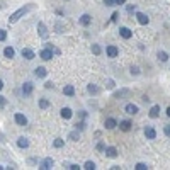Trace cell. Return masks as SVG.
<instances>
[{
  "mask_svg": "<svg viewBox=\"0 0 170 170\" xmlns=\"http://www.w3.org/2000/svg\"><path fill=\"white\" fill-rule=\"evenodd\" d=\"M36 8V4H25V5H22L21 8H17L15 12L12 14V15L8 17V24H15L21 17H24L27 12H31V10H34Z\"/></svg>",
  "mask_w": 170,
  "mask_h": 170,
  "instance_id": "6da1fadb",
  "label": "cell"
},
{
  "mask_svg": "<svg viewBox=\"0 0 170 170\" xmlns=\"http://www.w3.org/2000/svg\"><path fill=\"white\" fill-rule=\"evenodd\" d=\"M39 56H41V59H44V61H49V59L53 58V49L46 46L44 49L41 51V53H39Z\"/></svg>",
  "mask_w": 170,
  "mask_h": 170,
  "instance_id": "7a4b0ae2",
  "label": "cell"
},
{
  "mask_svg": "<svg viewBox=\"0 0 170 170\" xmlns=\"http://www.w3.org/2000/svg\"><path fill=\"white\" fill-rule=\"evenodd\" d=\"M34 90V85L31 83V82H25L24 85H22V95H25V97H29L31 93H32Z\"/></svg>",
  "mask_w": 170,
  "mask_h": 170,
  "instance_id": "3957f363",
  "label": "cell"
},
{
  "mask_svg": "<svg viewBox=\"0 0 170 170\" xmlns=\"http://www.w3.org/2000/svg\"><path fill=\"white\" fill-rule=\"evenodd\" d=\"M53 163H55L53 158H44V160L39 163V168L41 170H49V168H53Z\"/></svg>",
  "mask_w": 170,
  "mask_h": 170,
  "instance_id": "277c9868",
  "label": "cell"
},
{
  "mask_svg": "<svg viewBox=\"0 0 170 170\" xmlns=\"http://www.w3.org/2000/svg\"><path fill=\"white\" fill-rule=\"evenodd\" d=\"M38 31H39V36H41L42 39L48 38V27L44 22H38Z\"/></svg>",
  "mask_w": 170,
  "mask_h": 170,
  "instance_id": "5b68a950",
  "label": "cell"
},
{
  "mask_svg": "<svg viewBox=\"0 0 170 170\" xmlns=\"http://www.w3.org/2000/svg\"><path fill=\"white\" fill-rule=\"evenodd\" d=\"M14 119H15V123L19 124V126H25V124H27V117H25L24 114H21V112H17V114L14 116Z\"/></svg>",
  "mask_w": 170,
  "mask_h": 170,
  "instance_id": "8992f818",
  "label": "cell"
},
{
  "mask_svg": "<svg viewBox=\"0 0 170 170\" xmlns=\"http://www.w3.org/2000/svg\"><path fill=\"white\" fill-rule=\"evenodd\" d=\"M21 55H22V58H25V59H34V58H36L34 51L29 49V48H24V49L21 51Z\"/></svg>",
  "mask_w": 170,
  "mask_h": 170,
  "instance_id": "52a82bcc",
  "label": "cell"
},
{
  "mask_svg": "<svg viewBox=\"0 0 170 170\" xmlns=\"http://www.w3.org/2000/svg\"><path fill=\"white\" fill-rule=\"evenodd\" d=\"M144 136H146L148 140H155V138H157V131H155L151 126H146L144 127Z\"/></svg>",
  "mask_w": 170,
  "mask_h": 170,
  "instance_id": "ba28073f",
  "label": "cell"
},
{
  "mask_svg": "<svg viewBox=\"0 0 170 170\" xmlns=\"http://www.w3.org/2000/svg\"><path fill=\"white\" fill-rule=\"evenodd\" d=\"M106 53H107V56H109V58H116V56L119 55V49L116 46H112V44H110V46H107Z\"/></svg>",
  "mask_w": 170,
  "mask_h": 170,
  "instance_id": "9c48e42d",
  "label": "cell"
},
{
  "mask_svg": "<svg viewBox=\"0 0 170 170\" xmlns=\"http://www.w3.org/2000/svg\"><path fill=\"white\" fill-rule=\"evenodd\" d=\"M119 34H121V38L123 39H129L133 36V31L127 29V27H121V29H119Z\"/></svg>",
  "mask_w": 170,
  "mask_h": 170,
  "instance_id": "30bf717a",
  "label": "cell"
},
{
  "mask_svg": "<svg viewBox=\"0 0 170 170\" xmlns=\"http://www.w3.org/2000/svg\"><path fill=\"white\" fill-rule=\"evenodd\" d=\"M34 75L38 76V78H44V76L48 75V72H46V68L44 66H38L36 70H34Z\"/></svg>",
  "mask_w": 170,
  "mask_h": 170,
  "instance_id": "8fae6325",
  "label": "cell"
},
{
  "mask_svg": "<svg viewBox=\"0 0 170 170\" xmlns=\"http://www.w3.org/2000/svg\"><path fill=\"white\" fill-rule=\"evenodd\" d=\"M59 116H61L63 119H70L73 116V112H72V109H70V107H63V109L59 110Z\"/></svg>",
  "mask_w": 170,
  "mask_h": 170,
  "instance_id": "7c38bea8",
  "label": "cell"
},
{
  "mask_svg": "<svg viewBox=\"0 0 170 170\" xmlns=\"http://www.w3.org/2000/svg\"><path fill=\"white\" fill-rule=\"evenodd\" d=\"M136 19H138V22H140L141 25H146V24L150 22V19H148L146 15H144L143 12H138V14H136Z\"/></svg>",
  "mask_w": 170,
  "mask_h": 170,
  "instance_id": "4fadbf2b",
  "label": "cell"
},
{
  "mask_svg": "<svg viewBox=\"0 0 170 170\" xmlns=\"http://www.w3.org/2000/svg\"><path fill=\"white\" fill-rule=\"evenodd\" d=\"M104 151H106V157H109V158H116V157H117V150H116L114 146H109V148H106Z\"/></svg>",
  "mask_w": 170,
  "mask_h": 170,
  "instance_id": "5bb4252c",
  "label": "cell"
},
{
  "mask_svg": "<svg viewBox=\"0 0 170 170\" xmlns=\"http://www.w3.org/2000/svg\"><path fill=\"white\" fill-rule=\"evenodd\" d=\"M63 93H65V95H68V97H73V95H75L73 85H65V87H63Z\"/></svg>",
  "mask_w": 170,
  "mask_h": 170,
  "instance_id": "9a60e30c",
  "label": "cell"
},
{
  "mask_svg": "<svg viewBox=\"0 0 170 170\" xmlns=\"http://www.w3.org/2000/svg\"><path fill=\"white\" fill-rule=\"evenodd\" d=\"M124 110H126L127 114H136V112H138V106H136V104H126Z\"/></svg>",
  "mask_w": 170,
  "mask_h": 170,
  "instance_id": "2e32d148",
  "label": "cell"
},
{
  "mask_svg": "<svg viewBox=\"0 0 170 170\" xmlns=\"http://www.w3.org/2000/svg\"><path fill=\"white\" fill-rule=\"evenodd\" d=\"M104 126L107 127V129H114L116 126H117V121H116L114 117H109V119H106V124Z\"/></svg>",
  "mask_w": 170,
  "mask_h": 170,
  "instance_id": "e0dca14e",
  "label": "cell"
},
{
  "mask_svg": "<svg viewBox=\"0 0 170 170\" xmlns=\"http://www.w3.org/2000/svg\"><path fill=\"white\" fill-rule=\"evenodd\" d=\"M17 146H19V148H27V146H29V140L24 138V136H21V138L17 140Z\"/></svg>",
  "mask_w": 170,
  "mask_h": 170,
  "instance_id": "ac0fdd59",
  "label": "cell"
},
{
  "mask_svg": "<svg viewBox=\"0 0 170 170\" xmlns=\"http://www.w3.org/2000/svg\"><path fill=\"white\" fill-rule=\"evenodd\" d=\"M90 22H92V17H90L89 14H83V15L80 17V24L85 25V27H87V25H90Z\"/></svg>",
  "mask_w": 170,
  "mask_h": 170,
  "instance_id": "d6986e66",
  "label": "cell"
},
{
  "mask_svg": "<svg viewBox=\"0 0 170 170\" xmlns=\"http://www.w3.org/2000/svg\"><path fill=\"white\" fill-rule=\"evenodd\" d=\"M158 116H160V106H153L151 109H150V117L155 119V117H158Z\"/></svg>",
  "mask_w": 170,
  "mask_h": 170,
  "instance_id": "ffe728a7",
  "label": "cell"
},
{
  "mask_svg": "<svg viewBox=\"0 0 170 170\" xmlns=\"http://www.w3.org/2000/svg\"><path fill=\"white\" fill-rule=\"evenodd\" d=\"M87 92H89V93H92V95H97V93L100 92V89H99V87H97L95 83H90L89 87H87Z\"/></svg>",
  "mask_w": 170,
  "mask_h": 170,
  "instance_id": "44dd1931",
  "label": "cell"
},
{
  "mask_svg": "<svg viewBox=\"0 0 170 170\" xmlns=\"http://www.w3.org/2000/svg\"><path fill=\"white\" fill-rule=\"evenodd\" d=\"M14 55H15V51H14L12 46H7L4 49V56H5V58H14Z\"/></svg>",
  "mask_w": 170,
  "mask_h": 170,
  "instance_id": "7402d4cb",
  "label": "cell"
},
{
  "mask_svg": "<svg viewBox=\"0 0 170 170\" xmlns=\"http://www.w3.org/2000/svg\"><path fill=\"white\" fill-rule=\"evenodd\" d=\"M119 127H121L123 131H129V129H131V123H129V121H121Z\"/></svg>",
  "mask_w": 170,
  "mask_h": 170,
  "instance_id": "603a6c76",
  "label": "cell"
},
{
  "mask_svg": "<svg viewBox=\"0 0 170 170\" xmlns=\"http://www.w3.org/2000/svg\"><path fill=\"white\" fill-rule=\"evenodd\" d=\"M78 138H80V134H78V129H76V131H72L70 134H68V140H72V141H78Z\"/></svg>",
  "mask_w": 170,
  "mask_h": 170,
  "instance_id": "cb8c5ba5",
  "label": "cell"
},
{
  "mask_svg": "<svg viewBox=\"0 0 170 170\" xmlns=\"http://www.w3.org/2000/svg\"><path fill=\"white\" fill-rule=\"evenodd\" d=\"M39 107H41V109H48V107H49V100H48V99H41V100H39Z\"/></svg>",
  "mask_w": 170,
  "mask_h": 170,
  "instance_id": "d4e9b609",
  "label": "cell"
},
{
  "mask_svg": "<svg viewBox=\"0 0 170 170\" xmlns=\"http://www.w3.org/2000/svg\"><path fill=\"white\" fill-rule=\"evenodd\" d=\"M53 144H55V148H63V146H65V141L61 140V138H56Z\"/></svg>",
  "mask_w": 170,
  "mask_h": 170,
  "instance_id": "484cf974",
  "label": "cell"
},
{
  "mask_svg": "<svg viewBox=\"0 0 170 170\" xmlns=\"http://www.w3.org/2000/svg\"><path fill=\"white\" fill-rule=\"evenodd\" d=\"M92 53L95 56H99L102 53V49H100V46H99V44H92Z\"/></svg>",
  "mask_w": 170,
  "mask_h": 170,
  "instance_id": "4316f807",
  "label": "cell"
},
{
  "mask_svg": "<svg viewBox=\"0 0 170 170\" xmlns=\"http://www.w3.org/2000/svg\"><path fill=\"white\" fill-rule=\"evenodd\" d=\"M158 59H160V61H167V59H168V55H167L165 51H158Z\"/></svg>",
  "mask_w": 170,
  "mask_h": 170,
  "instance_id": "83f0119b",
  "label": "cell"
},
{
  "mask_svg": "<svg viewBox=\"0 0 170 170\" xmlns=\"http://www.w3.org/2000/svg\"><path fill=\"white\" fill-rule=\"evenodd\" d=\"M83 168H87V170H93V168H95V163H93V162H85Z\"/></svg>",
  "mask_w": 170,
  "mask_h": 170,
  "instance_id": "f1b7e54d",
  "label": "cell"
},
{
  "mask_svg": "<svg viewBox=\"0 0 170 170\" xmlns=\"http://www.w3.org/2000/svg\"><path fill=\"white\" fill-rule=\"evenodd\" d=\"M134 168L136 170H146L148 167H146V163H141V162H140V163H136V165H134Z\"/></svg>",
  "mask_w": 170,
  "mask_h": 170,
  "instance_id": "f546056e",
  "label": "cell"
},
{
  "mask_svg": "<svg viewBox=\"0 0 170 170\" xmlns=\"http://www.w3.org/2000/svg\"><path fill=\"white\" fill-rule=\"evenodd\" d=\"M5 39H7V31L0 29V41H5Z\"/></svg>",
  "mask_w": 170,
  "mask_h": 170,
  "instance_id": "4dcf8cb0",
  "label": "cell"
},
{
  "mask_svg": "<svg viewBox=\"0 0 170 170\" xmlns=\"http://www.w3.org/2000/svg\"><path fill=\"white\" fill-rule=\"evenodd\" d=\"M76 129H80V131H82V129H85V123H83V121L76 123Z\"/></svg>",
  "mask_w": 170,
  "mask_h": 170,
  "instance_id": "1f68e13d",
  "label": "cell"
},
{
  "mask_svg": "<svg viewBox=\"0 0 170 170\" xmlns=\"http://www.w3.org/2000/svg\"><path fill=\"white\" fill-rule=\"evenodd\" d=\"M104 4H106L107 7H112V5H116V2L114 0H104Z\"/></svg>",
  "mask_w": 170,
  "mask_h": 170,
  "instance_id": "d6a6232c",
  "label": "cell"
},
{
  "mask_svg": "<svg viewBox=\"0 0 170 170\" xmlns=\"http://www.w3.org/2000/svg\"><path fill=\"white\" fill-rule=\"evenodd\" d=\"M131 73H133V75H138V73H140V68H138V66H133L131 68Z\"/></svg>",
  "mask_w": 170,
  "mask_h": 170,
  "instance_id": "836d02e7",
  "label": "cell"
},
{
  "mask_svg": "<svg viewBox=\"0 0 170 170\" xmlns=\"http://www.w3.org/2000/svg\"><path fill=\"white\" fill-rule=\"evenodd\" d=\"M117 17H119V14H117V12H114L112 15H110V21H112V22H116V21H117Z\"/></svg>",
  "mask_w": 170,
  "mask_h": 170,
  "instance_id": "e575fe53",
  "label": "cell"
},
{
  "mask_svg": "<svg viewBox=\"0 0 170 170\" xmlns=\"http://www.w3.org/2000/svg\"><path fill=\"white\" fill-rule=\"evenodd\" d=\"M97 150H99V151H104V150H106V146H104V143H102V141L97 144Z\"/></svg>",
  "mask_w": 170,
  "mask_h": 170,
  "instance_id": "d590c367",
  "label": "cell"
},
{
  "mask_svg": "<svg viewBox=\"0 0 170 170\" xmlns=\"http://www.w3.org/2000/svg\"><path fill=\"white\" fill-rule=\"evenodd\" d=\"M107 89H112V87H114V82L112 80H107V85H106Z\"/></svg>",
  "mask_w": 170,
  "mask_h": 170,
  "instance_id": "8d00e7d4",
  "label": "cell"
},
{
  "mask_svg": "<svg viewBox=\"0 0 170 170\" xmlns=\"http://www.w3.org/2000/svg\"><path fill=\"white\" fill-rule=\"evenodd\" d=\"M165 134L170 138V124H167V126H165Z\"/></svg>",
  "mask_w": 170,
  "mask_h": 170,
  "instance_id": "74e56055",
  "label": "cell"
},
{
  "mask_svg": "<svg viewBox=\"0 0 170 170\" xmlns=\"http://www.w3.org/2000/svg\"><path fill=\"white\" fill-rule=\"evenodd\" d=\"M0 106H2V107L5 106V97H4V95H0Z\"/></svg>",
  "mask_w": 170,
  "mask_h": 170,
  "instance_id": "f35d334b",
  "label": "cell"
},
{
  "mask_svg": "<svg viewBox=\"0 0 170 170\" xmlns=\"http://www.w3.org/2000/svg\"><path fill=\"white\" fill-rule=\"evenodd\" d=\"M44 89H53V83H51V82H46V83H44Z\"/></svg>",
  "mask_w": 170,
  "mask_h": 170,
  "instance_id": "ab89813d",
  "label": "cell"
},
{
  "mask_svg": "<svg viewBox=\"0 0 170 170\" xmlns=\"http://www.w3.org/2000/svg\"><path fill=\"white\" fill-rule=\"evenodd\" d=\"M127 12H129V14L134 12V5H127Z\"/></svg>",
  "mask_w": 170,
  "mask_h": 170,
  "instance_id": "60d3db41",
  "label": "cell"
},
{
  "mask_svg": "<svg viewBox=\"0 0 170 170\" xmlns=\"http://www.w3.org/2000/svg\"><path fill=\"white\" fill-rule=\"evenodd\" d=\"M68 168H70V170H78V168H80V167H78V165H75V163H73V165H70V167H68Z\"/></svg>",
  "mask_w": 170,
  "mask_h": 170,
  "instance_id": "b9f144b4",
  "label": "cell"
},
{
  "mask_svg": "<svg viewBox=\"0 0 170 170\" xmlns=\"http://www.w3.org/2000/svg\"><path fill=\"white\" fill-rule=\"evenodd\" d=\"M116 2V5H123V4H126V0H114Z\"/></svg>",
  "mask_w": 170,
  "mask_h": 170,
  "instance_id": "7bdbcfd3",
  "label": "cell"
},
{
  "mask_svg": "<svg viewBox=\"0 0 170 170\" xmlns=\"http://www.w3.org/2000/svg\"><path fill=\"white\" fill-rule=\"evenodd\" d=\"M61 29H63V27H61V24H56V32H63Z\"/></svg>",
  "mask_w": 170,
  "mask_h": 170,
  "instance_id": "ee69618b",
  "label": "cell"
},
{
  "mask_svg": "<svg viewBox=\"0 0 170 170\" xmlns=\"http://www.w3.org/2000/svg\"><path fill=\"white\" fill-rule=\"evenodd\" d=\"M2 89H4V82L0 80V90H2Z\"/></svg>",
  "mask_w": 170,
  "mask_h": 170,
  "instance_id": "f6af8a7d",
  "label": "cell"
},
{
  "mask_svg": "<svg viewBox=\"0 0 170 170\" xmlns=\"http://www.w3.org/2000/svg\"><path fill=\"white\" fill-rule=\"evenodd\" d=\"M167 116H168V117H170V107H168V109H167Z\"/></svg>",
  "mask_w": 170,
  "mask_h": 170,
  "instance_id": "bcb514c9",
  "label": "cell"
}]
</instances>
